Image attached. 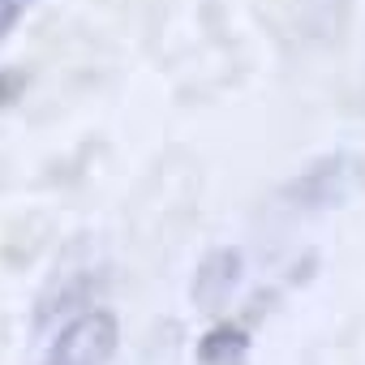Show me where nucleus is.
Segmentation results:
<instances>
[{"instance_id":"20e7f679","label":"nucleus","mask_w":365,"mask_h":365,"mask_svg":"<svg viewBox=\"0 0 365 365\" xmlns=\"http://www.w3.org/2000/svg\"><path fill=\"white\" fill-rule=\"evenodd\" d=\"M91 292H95V279H91L86 271H65V275H61L56 284H48V292L39 297V309H35V327L43 331L52 318H61L65 309L82 305Z\"/></svg>"},{"instance_id":"f257e3e1","label":"nucleus","mask_w":365,"mask_h":365,"mask_svg":"<svg viewBox=\"0 0 365 365\" xmlns=\"http://www.w3.org/2000/svg\"><path fill=\"white\" fill-rule=\"evenodd\" d=\"M120 344V327L108 309H82L52 339L43 365H108Z\"/></svg>"},{"instance_id":"f03ea898","label":"nucleus","mask_w":365,"mask_h":365,"mask_svg":"<svg viewBox=\"0 0 365 365\" xmlns=\"http://www.w3.org/2000/svg\"><path fill=\"white\" fill-rule=\"evenodd\" d=\"M356 180V159L352 155H331L309 163L301 176H292L284 185V198L301 211H322V207H339Z\"/></svg>"},{"instance_id":"423d86ee","label":"nucleus","mask_w":365,"mask_h":365,"mask_svg":"<svg viewBox=\"0 0 365 365\" xmlns=\"http://www.w3.org/2000/svg\"><path fill=\"white\" fill-rule=\"evenodd\" d=\"M22 91H26V73L22 69H0V108L18 103Z\"/></svg>"},{"instance_id":"0eeeda50","label":"nucleus","mask_w":365,"mask_h":365,"mask_svg":"<svg viewBox=\"0 0 365 365\" xmlns=\"http://www.w3.org/2000/svg\"><path fill=\"white\" fill-rule=\"evenodd\" d=\"M26 9H31V0H0V43H5L9 31L26 18Z\"/></svg>"},{"instance_id":"7ed1b4c3","label":"nucleus","mask_w":365,"mask_h":365,"mask_svg":"<svg viewBox=\"0 0 365 365\" xmlns=\"http://www.w3.org/2000/svg\"><path fill=\"white\" fill-rule=\"evenodd\" d=\"M241 275H245L241 250H232V245L211 250V254L198 262V271H194V305H198L202 314H220V309L237 297Z\"/></svg>"},{"instance_id":"39448f33","label":"nucleus","mask_w":365,"mask_h":365,"mask_svg":"<svg viewBox=\"0 0 365 365\" xmlns=\"http://www.w3.org/2000/svg\"><path fill=\"white\" fill-rule=\"evenodd\" d=\"M245 356H250V335L232 322L211 327L198 339V365H245Z\"/></svg>"}]
</instances>
